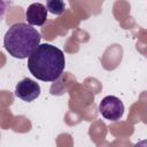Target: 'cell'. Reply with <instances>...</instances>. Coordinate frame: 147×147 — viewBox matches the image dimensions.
Instances as JSON below:
<instances>
[{"mask_svg": "<svg viewBox=\"0 0 147 147\" xmlns=\"http://www.w3.org/2000/svg\"><path fill=\"white\" fill-rule=\"evenodd\" d=\"M40 33L30 24L20 22L13 24L6 32L3 46L15 59H26L39 47Z\"/></svg>", "mask_w": 147, "mask_h": 147, "instance_id": "2", "label": "cell"}, {"mask_svg": "<svg viewBox=\"0 0 147 147\" xmlns=\"http://www.w3.org/2000/svg\"><path fill=\"white\" fill-rule=\"evenodd\" d=\"M99 110L106 119L116 122L124 114V105L117 96L107 95L101 100L99 105Z\"/></svg>", "mask_w": 147, "mask_h": 147, "instance_id": "3", "label": "cell"}, {"mask_svg": "<svg viewBox=\"0 0 147 147\" xmlns=\"http://www.w3.org/2000/svg\"><path fill=\"white\" fill-rule=\"evenodd\" d=\"M47 8L46 6H44L42 3L39 2H34L31 3L26 11H25V18L28 21V24L30 25H37V26H41L44 25V23L47 20Z\"/></svg>", "mask_w": 147, "mask_h": 147, "instance_id": "5", "label": "cell"}, {"mask_svg": "<svg viewBox=\"0 0 147 147\" xmlns=\"http://www.w3.org/2000/svg\"><path fill=\"white\" fill-rule=\"evenodd\" d=\"M65 67L63 52L51 45L41 44L28 59V69L39 80L55 82Z\"/></svg>", "mask_w": 147, "mask_h": 147, "instance_id": "1", "label": "cell"}, {"mask_svg": "<svg viewBox=\"0 0 147 147\" xmlns=\"http://www.w3.org/2000/svg\"><path fill=\"white\" fill-rule=\"evenodd\" d=\"M46 8L49 13L54 15H62L65 10V5L61 0H51V1H47Z\"/></svg>", "mask_w": 147, "mask_h": 147, "instance_id": "6", "label": "cell"}, {"mask_svg": "<svg viewBox=\"0 0 147 147\" xmlns=\"http://www.w3.org/2000/svg\"><path fill=\"white\" fill-rule=\"evenodd\" d=\"M15 95L26 102H31L40 95V86L30 78H24L17 83L15 87Z\"/></svg>", "mask_w": 147, "mask_h": 147, "instance_id": "4", "label": "cell"}, {"mask_svg": "<svg viewBox=\"0 0 147 147\" xmlns=\"http://www.w3.org/2000/svg\"><path fill=\"white\" fill-rule=\"evenodd\" d=\"M133 147H147V139H144V140L138 141Z\"/></svg>", "mask_w": 147, "mask_h": 147, "instance_id": "7", "label": "cell"}]
</instances>
